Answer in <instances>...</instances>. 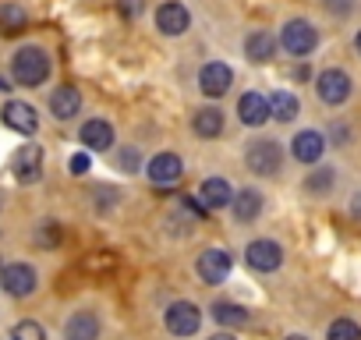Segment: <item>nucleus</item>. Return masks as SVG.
<instances>
[{"label":"nucleus","instance_id":"1","mask_svg":"<svg viewBox=\"0 0 361 340\" xmlns=\"http://www.w3.org/2000/svg\"><path fill=\"white\" fill-rule=\"evenodd\" d=\"M11 75H15V82L25 85V89L43 85V82L50 78V57H47V50H39V47H22V50L15 54V61H11Z\"/></svg>","mask_w":361,"mask_h":340},{"label":"nucleus","instance_id":"2","mask_svg":"<svg viewBox=\"0 0 361 340\" xmlns=\"http://www.w3.org/2000/svg\"><path fill=\"white\" fill-rule=\"evenodd\" d=\"M245 163H248L252 174H259V178H273L276 170L283 166V152H280V145H276L273 138H259V142L248 145Z\"/></svg>","mask_w":361,"mask_h":340},{"label":"nucleus","instance_id":"3","mask_svg":"<svg viewBox=\"0 0 361 340\" xmlns=\"http://www.w3.org/2000/svg\"><path fill=\"white\" fill-rule=\"evenodd\" d=\"M315 43H319V32H315V25L305 22V18H294V22H287V25L280 29V47H283L287 54H294V57L312 54Z\"/></svg>","mask_w":361,"mask_h":340},{"label":"nucleus","instance_id":"4","mask_svg":"<svg viewBox=\"0 0 361 340\" xmlns=\"http://www.w3.org/2000/svg\"><path fill=\"white\" fill-rule=\"evenodd\" d=\"M163 322H166V329H170L173 336H192V333L202 326V308L192 305V301H173V305L166 308Z\"/></svg>","mask_w":361,"mask_h":340},{"label":"nucleus","instance_id":"5","mask_svg":"<svg viewBox=\"0 0 361 340\" xmlns=\"http://www.w3.org/2000/svg\"><path fill=\"white\" fill-rule=\"evenodd\" d=\"M11 170H15V181L18 185H36L43 178V149L36 142H25L15 159H11Z\"/></svg>","mask_w":361,"mask_h":340},{"label":"nucleus","instance_id":"6","mask_svg":"<svg viewBox=\"0 0 361 340\" xmlns=\"http://www.w3.org/2000/svg\"><path fill=\"white\" fill-rule=\"evenodd\" d=\"M315 92H319L322 103L340 107V103H347V96H350V75L340 71V68H326V71L315 78Z\"/></svg>","mask_w":361,"mask_h":340},{"label":"nucleus","instance_id":"7","mask_svg":"<svg viewBox=\"0 0 361 340\" xmlns=\"http://www.w3.org/2000/svg\"><path fill=\"white\" fill-rule=\"evenodd\" d=\"M145 174H149L152 185L173 188V185L180 181V174H185V163H180L177 152H156V156L149 159V166H145Z\"/></svg>","mask_w":361,"mask_h":340},{"label":"nucleus","instance_id":"8","mask_svg":"<svg viewBox=\"0 0 361 340\" xmlns=\"http://www.w3.org/2000/svg\"><path fill=\"white\" fill-rule=\"evenodd\" d=\"M0 284L11 298H29L36 291V269L25 262H4L0 266Z\"/></svg>","mask_w":361,"mask_h":340},{"label":"nucleus","instance_id":"9","mask_svg":"<svg viewBox=\"0 0 361 340\" xmlns=\"http://www.w3.org/2000/svg\"><path fill=\"white\" fill-rule=\"evenodd\" d=\"M245 259H248L252 269H259V273H273V269H280V262H283V248H280L276 241L262 238V241H252V245L245 248Z\"/></svg>","mask_w":361,"mask_h":340},{"label":"nucleus","instance_id":"10","mask_svg":"<svg viewBox=\"0 0 361 340\" xmlns=\"http://www.w3.org/2000/svg\"><path fill=\"white\" fill-rule=\"evenodd\" d=\"M0 114H4V124L11 131H18V135H36V128H39L36 107H29L25 99H8Z\"/></svg>","mask_w":361,"mask_h":340},{"label":"nucleus","instance_id":"11","mask_svg":"<svg viewBox=\"0 0 361 340\" xmlns=\"http://www.w3.org/2000/svg\"><path fill=\"white\" fill-rule=\"evenodd\" d=\"M231 82H234V71H231L224 61H209V64L199 71V89H202L209 99L224 96V92L231 89Z\"/></svg>","mask_w":361,"mask_h":340},{"label":"nucleus","instance_id":"12","mask_svg":"<svg viewBox=\"0 0 361 340\" xmlns=\"http://www.w3.org/2000/svg\"><path fill=\"white\" fill-rule=\"evenodd\" d=\"M195 269H199V277L206 284H224L227 273H231V252L227 248H206L199 255V266Z\"/></svg>","mask_w":361,"mask_h":340},{"label":"nucleus","instance_id":"13","mask_svg":"<svg viewBox=\"0 0 361 340\" xmlns=\"http://www.w3.org/2000/svg\"><path fill=\"white\" fill-rule=\"evenodd\" d=\"M188 25H192L188 8L173 4V0H166V4L156 11V29H159L163 36H180V32H188Z\"/></svg>","mask_w":361,"mask_h":340},{"label":"nucleus","instance_id":"14","mask_svg":"<svg viewBox=\"0 0 361 340\" xmlns=\"http://www.w3.org/2000/svg\"><path fill=\"white\" fill-rule=\"evenodd\" d=\"M238 114H241V124H248V128H262V124L273 117L269 99H266L262 92H245V96L238 99Z\"/></svg>","mask_w":361,"mask_h":340},{"label":"nucleus","instance_id":"15","mask_svg":"<svg viewBox=\"0 0 361 340\" xmlns=\"http://www.w3.org/2000/svg\"><path fill=\"white\" fill-rule=\"evenodd\" d=\"M199 206H202V210L234 206V188H231L224 178H209V181H202V188H199Z\"/></svg>","mask_w":361,"mask_h":340},{"label":"nucleus","instance_id":"16","mask_svg":"<svg viewBox=\"0 0 361 340\" xmlns=\"http://www.w3.org/2000/svg\"><path fill=\"white\" fill-rule=\"evenodd\" d=\"M78 138H82V145H85V149L103 152V149H110V145H114V128H110V121L92 117V121H85V124H82Z\"/></svg>","mask_w":361,"mask_h":340},{"label":"nucleus","instance_id":"17","mask_svg":"<svg viewBox=\"0 0 361 340\" xmlns=\"http://www.w3.org/2000/svg\"><path fill=\"white\" fill-rule=\"evenodd\" d=\"M64 340H99V319L96 312L82 308L64 322Z\"/></svg>","mask_w":361,"mask_h":340},{"label":"nucleus","instance_id":"18","mask_svg":"<svg viewBox=\"0 0 361 340\" xmlns=\"http://www.w3.org/2000/svg\"><path fill=\"white\" fill-rule=\"evenodd\" d=\"M50 110H54L57 121H71V117L82 110V92H78L75 85H61V89H54V96H50Z\"/></svg>","mask_w":361,"mask_h":340},{"label":"nucleus","instance_id":"19","mask_svg":"<svg viewBox=\"0 0 361 340\" xmlns=\"http://www.w3.org/2000/svg\"><path fill=\"white\" fill-rule=\"evenodd\" d=\"M290 149H294V159L298 163H319V156L326 149V138L319 131H298V138H294Z\"/></svg>","mask_w":361,"mask_h":340},{"label":"nucleus","instance_id":"20","mask_svg":"<svg viewBox=\"0 0 361 340\" xmlns=\"http://www.w3.org/2000/svg\"><path fill=\"white\" fill-rule=\"evenodd\" d=\"M192 131H195L199 138H216V135H224V110H216V107H202V110H195V117H192Z\"/></svg>","mask_w":361,"mask_h":340},{"label":"nucleus","instance_id":"21","mask_svg":"<svg viewBox=\"0 0 361 340\" xmlns=\"http://www.w3.org/2000/svg\"><path fill=\"white\" fill-rule=\"evenodd\" d=\"M245 54H248V61H255V64H266V61H273V54H276V36L273 32H252L248 40H245Z\"/></svg>","mask_w":361,"mask_h":340},{"label":"nucleus","instance_id":"22","mask_svg":"<svg viewBox=\"0 0 361 340\" xmlns=\"http://www.w3.org/2000/svg\"><path fill=\"white\" fill-rule=\"evenodd\" d=\"M25 25H29V15H25L22 4H15V0L0 4V32H4V36H18Z\"/></svg>","mask_w":361,"mask_h":340},{"label":"nucleus","instance_id":"23","mask_svg":"<svg viewBox=\"0 0 361 340\" xmlns=\"http://www.w3.org/2000/svg\"><path fill=\"white\" fill-rule=\"evenodd\" d=\"M259 213H262V195H259L255 188H245V192L234 195V217H238L241 224L255 220Z\"/></svg>","mask_w":361,"mask_h":340},{"label":"nucleus","instance_id":"24","mask_svg":"<svg viewBox=\"0 0 361 340\" xmlns=\"http://www.w3.org/2000/svg\"><path fill=\"white\" fill-rule=\"evenodd\" d=\"M269 110H273V117H276V121H283V124H287V121H294V117H298V110H301V107H298L294 92L276 89V92L269 96Z\"/></svg>","mask_w":361,"mask_h":340},{"label":"nucleus","instance_id":"25","mask_svg":"<svg viewBox=\"0 0 361 340\" xmlns=\"http://www.w3.org/2000/svg\"><path fill=\"white\" fill-rule=\"evenodd\" d=\"M213 319L220 326H248V312L241 305H234V301H216L213 305Z\"/></svg>","mask_w":361,"mask_h":340},{"label":"nucleus","instance_id":"26","mask_svg":"<svg viewBox=\"0 0 361 340\" xmlns=\"http://www.w3.org/2000/svg\"><path fill=\"white\" fill-rule=\"evenodd\" d=\"M333 181H336V170H333V166H319L315 174H308L305 188H308L312 195H326V192L333 188Z\"/></svg>","mask_w":361,"mask_h":340},{"label":"nucleus","instance_id":"27","mask_svg":"<svg viewBox=\"0 0 361 340\" xmlns=\"http://www.w3.org/2000/svg\"><path fill=\"white\" fill-rule=\"evenodd\" d=\"M326 340H361V326L350 319H336V322H329Z\"/></svg>","mask_w":361,"mask_h":340},{"label":"nucleus","instance_id":"28","mask_svg":"<svg viewBox=\"0 0 361 340\" xmlns=\"http://www.w3.org/2000/svg\"><path fill=\"white\" fill-rule=\"evenodd\" d=\"M114 266H117V255H114V252H92V255H85V262H82L85 273H110Z\"/></svg>","mask_w":361,"mask_h":340},{"label":"nucleus","instance_id":"29","mask_svg":"<svg viewBox=\"0 0 361 340\" xmlns=\"http://www.w3.org/2000/svg\"><path fill=\"white\" fill-rule=\"evenodd\" d=\"M11 340H47V333H43L39 322L25 319V322H18V326L11 329Z\"/></svg>","mask_w":361,"mask_h":340},{"label":"nucleus","instance_id":"30","mask_svg":"<svg viewBox=\"0 0 361 340\" xmlns=\"http://www.w3.org/2000/svg\"><path fill=\"white\" fill-rule=\"evenodd\" d=\"M36 241H39L43 248H54V245L61 241V224H54V220L39 224V231H36Z\"/></svg>","mask_w":361,"mask_h":340},{"label":"nucleus","instance_id":"31","mask_svg":"<svg viewBox=\"0 0 361 340\" xmlns=\"http://www.w3.org/2000/svg\"><path fill=\"white\" fill-rule=\"evenodd\" d=\"M138 163H142L138 149H124V152H121V170H128V174H135V170H138Z\"/></svg>","mask_w":361,"mask_h":340},{"label":"nucleus","instance_id":"32","mask_svg":"<svg viewBox=\"0 0 361 340\" xmlns=\"http://www.w3.org/2000/svg\"><path fill=\"white\" fill-rule=\"evenodd\" d=\"M85 170H89V156H85V152H75V156H71V174L82 178Z\"/></svg>","mask_w":361,"mask_h":340},{"label":"nucleus","instance_id":"33","mask_svg":"<svg viewBox=\"0 0 361 340\" xmlns=\"http://www.w3.org/2000/svg\"><path fill=\"white\" fill-rule=\"evenodd\" d=\"M326 8H329L333 15H350V11H354V0H326Z\"/></svg>","mask_w":361,"mask_h":340},{"label":"nucleus","instance_id":"34","mask_svg":"<svg viewBox=\"0 0 361 340\" xmlns=\"http://www.w3.org/2000/svg\"><path fill=\"white\" fill-rule=\"evenodd\" d=\"M117 8H121V15H128V18H135V15H142V8H145V4H142V0H121V4H117Z\"/></svg>","mask_w":361,"mask_h":340},{"label":"nucleus","instance_id":"35","mask_svg":"<svg viewBox=\"0 0 361 340\" xmlns=\"http://www.w3.org/2000/svg\"><path fill=\"white\" fill-rule=\"evenodd\" d=\"M354 217H361V195H354Z\"/></svg>","mask_w":361,"mask_h":340},{"label":"nucleus","instance_id":"36","mask_svg":"<svg viewBox=\"0 0 361 340\" xmlns=\"http://www.w3.org/2000/svg\"><path fill=\"white\" fill-rule=\"evenodd\" d=\"M209 340H234L231 333H216V336H209Z\"/></svg>","mask_w":361,"mask_h":340},{"label":"nucleus","instance_id":"37","mask_svg":"<svg viewBox=\"0 0 361 340\" xmlns=\"http://www.w3.org/2000/svg\"><path fill=\"white\" fill-rule=\"evenodd\" d=\"M287 340H308V336H301V333H290V336H287Z\"/></svg>","mask_w":361,"mask_h":340},{"label":"nucleus","instance_id":"38","mask_svg":"<svg viewBox=\"0 0 361 340\" xmlns=\"http://www.w3.org/2000/svg\"><path fill=\"white\" fill-rule=\"evenodd\" d=\"M354 47H357V54H361V32H357V40H354Z\"/></svg>","mask_w":361,"mask_h":340},{"label":"nucleus","instance_id":"39","mask_svg":"<svg viewBox=\"0 0 361 340\" xmlns=\"http://www.w3.org/2000/svg\"><path fill=\"white\" fill-rule=\"evenodd\" d=\"M4 89H11V85H8V82H4V78H0V92H4Z\"/></svg>","mask_w":361,"mask_h":340}]
</instances>
